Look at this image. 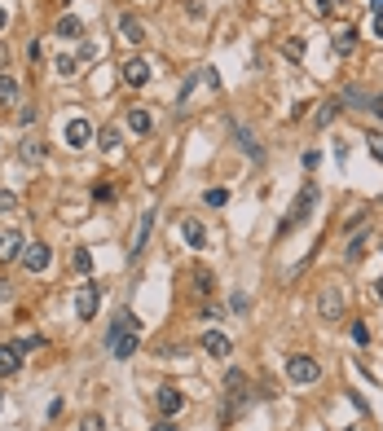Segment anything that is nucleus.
<instances>
[{
    "mask_svg": "<svg viewBox=\"0 0 383 431\" xmlns=\"http://www.w3.org/2000/svg\"><path fill=\"white\" fill-rule=\"evenodd\" d=\"M318 198H322V190H318V185H313V180H309V185L295 194V203H291V211H287V220L278 225V238H287L291 229H299V225H304V220H309V211L318 207Z\"/></svg>",
    "mask_w": 383,
    "mask_h": 431,
    "instance_id": "nucleus-1",
    "label": "nucleus"
},
{
    "mask_svg": "<svg viewBox=\"0 0 383 431\" xmlns=\"http://www.w3.org/2000/svg\"><path fill=\"white\" fill-rule=\"evenodd\" d=\"M287 378H291V383H299V387H309V383H318V378H322V366L313 357L295 352V357H287Z\"/></svg>",
    "mask_w": 383,
    "mask_h": 431,
    "instance_id": "nucleus-2",
    "label": "nucleus"
},
{
    "mask_svg": "<svg viewBox=\"0 0 383 431\" xmlns=\"http://www.w3.org/2000/svg\"><path fill=\"white\" fill-rule=\"evenodd\" d=\"M318 317H322V321H344V295H339V286H322V295H318Z\"/></svg>",
    "mask_w": 383,
    "mask_h": 431,
    "instance_id": "nucleus-3",
    "label": "nucleus"
},
{
    "mask_svg": "<svg viewBox=\"0 0 383 431\" xmlns=\"http://www.w3.org/2000/svg\"><path fill=\"white\" fill-rule=\"evenodd\" d=\"M106 352H110L115 361L137 357V330H119V335H106Z\"/></svg>",
    "mask_w": 383,
    "mask_h": 431,
    "instance_id": "nucleus-4",
    "label": "nucleus"
},
{
    "mask_svg": "<svg viewBox=\"0 0 383 431\" xmlns=\"http://www.w3.org/2000/svg\"><path fill=\"white\" fill-rule=\"evenodd\" d=\"M48 260H53V256H48V246H44V242L22 246V269H27V273H44V269H48Z\"/></svg>",
    "mask_w": 383,
    "mask_h": 431,
    "instance_id": "nucleus-5",
    "label": "nucleus"
},
{
    "mask_svg": "<svg viewBox=\"0 0 383 431\" xmlns=\"http://www.w3.org/2000/svg\"><path fill=\"white\" fill-rule=\"evenodd\" d=\"M22 370V343H0V378H13Z\"/></svg>",
    "mask_w": 383,
    "mask_h": 431,
    "instance_id": "nucleus-6",
    "label": "nucleus"
},
{
    "mask_svg": "<svg viewBox=\"0 0 383 431\" xmlns=\"http://www.w3.org/2000/svg\"><path fill=\"white\" fill-rule=\"evenodd\" d=\"M75 312H79V321L97 317V286H93V281H84V286L75 291Z\"/></svg>",
    "mask_w": 383,
    "mask_h": 431,
    "instance_id": "nucleus-7",
    "label": "nucleus"
},
{
    "mask_svg": "<svg viewBox=\"0 0 383 431\" xmlns=\"http://www.w3.org/2000/svg\"><path fill=\"white\" fill-rule=\"evenodd\" d=\"M155 401H159V409H163V418H176V413L186 409V392H181V387H159Z\"/></svg>",
    "mask_w": 383,
    "mask_h": 431,
    "instance_id": "nucleus-8",
    "label": "nucleus"
},
{
    "mask_svg": "<svg viewBox=\"0 0 383 431\" xmlns=\"http://www.w3.org/2000/svg\"><path fill=\"white\" fill-rule=\"evenodd\" d=\"M89 141H93V124L89 119H71V124H66V145H71V150H84Z\"/></svg>",
    "mask_w": 383,
    "mask_h": 431,
    "instance_id": "nucleus-9",
    "label": "nucleus"
},
{
    "mask_svg": "<svg viewBox=\"0 0 383 431\" xmlns=\"http://www.w3.org/2000/svg\"><path fill=\"white\" fill-rule=\"evenodd\" d=\"M22 234H18V229H0V260H18L22 256Z\"/></svg>",
    "mask_w": 383,
    "mask_h": 431,
    "instance_id": "nucleus-10",
    "label": "nucleus"
},
{
    "mask_svg": "<svg viewBox=\"0 0 383 431\" xmlns=\"http://www.w3.org/2000/svg\"><path fill=\"white\" fill-rule=\"evenodd\" d=\"M203 352L207 357H229V352H234V343H229L221 330H203Z\"/></svg>",
    "mask_w": 383,
    "mask_h": 431,
    "instance_id": "nucleus-11",
    "label": "nucleus"
},
{
    "mask_svg": "<svg viewBox=\"0 0 383 431\" xmlns=\"http://www.w3.org/2000/svg\"><path fill=\"white\" fill-rule=\"evenodd\" d=\"M124 84H132V88H141V84H150V62H141V58H132V62H124Z\"/></svg>",
    "mask_w": 383,
    "mask_h": 431,
    "instance_id": "nucleus-12",
    "label": "nucleus"
},
{
    "mask_svg": "<svg viewBox=\"0 0 383 431\" xmlns=\"http://www.w3.org/2000/svg\"><path fill=\"white\" fill-rule=\"evenodd\" d=\"M181 238H186L194 251L198 246H207V229H203V220H194V216H186V220H181Z\"/></svg>",
    "mask_w": 383,
    "mask_h": 431,
    "instance_id": "nucleus-13",
    "label": "nucleus"
},
{
    "mask_svg": "<svg viewBox=\"0 0 383 431\" xmlns=\"http://www.w3.org/2000/svg\"><path fill=\"white\" fill-rule=\"evenodd\" d=\"M53 31H58L62 40H79V36H84V22H79L75 13H62V18H58V27H53Z\"/></svg>",
    "mask_w": 383,
    "mask_h": 431,
    "instance_id": "nucleus-14",
    "label": "nucleus"
},
{
    "mask_svg": "<svg viewBox=\"0 0 383 431\" xmlns=\"http://www.w3.org/2000/svg\"><path fill=\"white\" fill-rule=\"evenodd\" d=\"M128 128L137 132V137H145V132L155 128V119H150V110H145V106H132V110H128Z\"/></svg>",
    "mask_w": 383,
    "mask_h": 431,
    "instance_id": "nucleus-15",
    "label": "nucleus"
},
{
    "mask_svg": "<svg viewBox=\"0 0 383 431\" xmlns=\"http://www.w3.org/2000/svg\"><path fill=\"white\" fill-rule=\"evenodd\" d=\"M119 36H124L128 44H141V40H145V27L132 18V13H124V18H119Z\"/></svg>",
    "mask_w": 383,
    "mask_h": 431,
    "instance_id": "nucleus-16",
    "label": "nucleus"
},
{
    "mask_svg": "<svg viewBox=\"0 0 383 431\" xmlns=\"http://www.w3.org/2000/svg\"><path fill=\"white\" fill-rule=\"evenodd\" d=\"M150 229H155V211H145V216H141L137 234H132V251H145V242H150Z\"/></svg>",
    "mask_w": 383,
    "mask_h": 431,
    "instance_id": "nucleus-17",
    "label": "nucleus"
},
{
    "mask_svg": "<svg viewBox=\"0 0 383 431\" xmlns=\"http://www.w3.org/2000/svg\"><path fill=\"white\" fill-rule=\"evenodd\" d=\"M339 110H344V102H339V97H335V102H326V106L318 110V119H313V128H330V124L339 119Z\"/></svg>",
    "mask_w": 383,
    "mask_h": 431,
    "instance_id": "nucleus-18",
    "label": "nucleus"
},
{
    "mask_svg": "<svg viewBox=\"0 0 383 431\" xmlns=\"http://www.w3.org/2000/svg\"><path fill=\"white\" fill-rule=\"evenodd\" d=\"M353 40H357V31L353 27H335V53H353Z\"/></svg>",
    "mask_w": 383,
    "mask_h": 431,
    "instance_id": "nucleus-19",
    "label": "nucleus"
},
{
    "mask_svg": "<svg viewBox=\"0 0 383 431\" xmlns=\"http://www.w3.org/2000/svg\"><path fill=\"white\" fill-rule=\"evenodd\" d=\"M13 102H18V79L0 75V106H13Z\"/></svg>",
    "mask_w": 383,
    "mask_h": 431,
    "instance_id": "nucleus-20",
    "label": "nucleus"
},
{
    "mask_svg": "<svg viewBox=\"0 0 383 431\" xmlns=\"http://www.w3.org/2000/svg\"><path fill=\"white\" fill-rule=\"evenodd\" d=\"M119 330H137V317H132L128 308H119V312H115V321H110V330H106V335H119Z\"/></svg>",
    "mask_w": 383,
    "mask_h": 431,
    "instance_id": "nucleus-21",
    "label": "nucleus"
},
{
    "mask_svg": "<svg viewBox=\"0 0 383 431\" xmlns=\"http://www.w3.org/2000/svg\"><path fill=\"white\" fill-rule=\"evenodd\" d=\"M234 137H238V145H242V150H247V154H252L256 163L264 159V154H260V145H256V137H252V132H247V128H234Z\"/></svg>",
    "mask_w": 383,
    "mask_h": 431,
    "instance_id": "nucleus-22",
    "label": "nucleus"
},
{
    "mask_svg": "<svg viewBox=\"0 0 383 431\" xmlns=\"http://www.w3.org/2000/svg\"><path fill=\"white\" fill-rule=\"evenodd\" d=\"M212 286H216V277H212L207 269H194V291H198V295H212Z\"/></svg>",
    "mask_w": 383,
    "mask_h": 431,
    "instance_id": "nucleus-23",
    "label": "nucleus"
},
{
    "mask_svg": "<svg viewBox=\"0 0 383 431\" xmlns=\"http://www.w3.org/2000/svg\"><path fill=\"white\" fill-rule=\"evenodd\" d=\"M198 79H203V71H190V75H186V84H181V97H176V106H186V102H190V93H194V84H198Z\"/></svg>",
    "mask_w": 383,
    "mask_h": 431,
    "instance_id": "nucleus-24",
    "label": "nucleus"
},
{
    "mask_svg": "<svg viewBox=\"0 0 383 431\" xmlns=\"http://www.w3.org/2000/svg\"><path fill=\"white\" fill-rule=\"evenodd\" d=\"M79 431H106V418L102 413H84V418H79Z\"/></svg>",
    "mask_w": 383,
    "mask_h": 431,
    "instance_id": "nucleus-25",
    "label": "nucleus"
},
{
    "mask_svg": "<svg viewBox=\"0 0 383 431\" xmlns=\"http://www.w3.org/2000/svg\"><path fill=\"white\" fill-rule=\"evenodd\" d=\"M13 211H18V194L0 190V216H13Z\"/></svg>",
    "mask_w": 383,
    "mask_h": 431,
    "instance_id": "nucleus-26",
    "label": "nucleus"
},
{
    "mask_svg": "<svg viewBox=\"0 0 383 431\" xmlns=\"http://www.w3.org/2000/svg\"><path fill=\"white\" fill-rule=\"evenodd\" d=\"M203 203H207V207H225V203H229V194H225V190H207V194H203Z\"/></svg>",
    "mask_w": 383,
    "mask_h": 431,
    "instance_id": "nucleus-27",
    "label": "nucleus"
},
{
    "mask_svg": "<svg viewBox=\"0 0 383 431\" xmlns=\"http://www.w3.org/2000/svg\"><path fill=\"white\" fill-rule=\"evenodd\" d=\"M282 48H287V58H291V62H299V58H304V40H295V36H291L287 44H282Z\"/></svg>",
    "mask_w": 383,
    "mask_h": 431,
    "instance_id": "nucleus-28",
    "label": "nucleus"
},
{
    "mask_svg": "<svg viewBox=\"0 0 383 431\" xmlns=\"http://www.w3.org/2000/svg\"><path fill=\"white\" fill-rule=\"evenodd\" d=\"M71 264H75V273H89V269H93V256H89V251H75Z\"/></svg>",
    "mask_w": 383,
    "mask_h": 431,
    "instance_id": "nucleus-29",
    "label": "nucleus"
},
{
    "mask_svg": "<svg viewBox=\"0 0 383 431\" xmlns=\"http://www.w3.org/2000/svg\"><path fill=\"white\" fill-rule=\"evenodd\" d=\"M365 145H370V154L383 163V132H370V137H365Z\"/></svg>",
    "mask_w": 383,
    "mask_h": 431,
    "instance_id": "nucleus-30",
    "label": "nucleus"
},
{
    "mask_svg": "<svg viewBox=\"0 0 383 431\" xmlns=\"http://www.w3.org/2000/svg\"><path fill=\"white\" fill-rule=\"evenodd\" d=\"M22 159H27V163H40V159H44V150H40L36 141H27V145H22Z\"/></svg>",
    "mask_w": 383,
    "mask_h": 431,
    "instance_id": "nucleus-31",
    "label": "nucleus"
},
{
    "mask_svg": "<svg viewBox=\"0 0 383 431\" xmlns=\"http://www.w3.org/2000/svg\"><path fill=\"white\" fill-rule=\"evenodd\" d=\"M58 75H75V58H71V53L58 58Z\"/></svg>",
    "mask_w": 383,
    "mask_h": 431,
    "instance_id": "nucleus-32",
    "label": "nucleus"
},
{
    "mask_svg": "<svg viewBox=\"0 0 383 431\" xmlns=\"http://www.w3.org/2000/svg\"><path fill=\"white\" fill-rule=\"evenodd\" d=\"M102 145H106V150H115V145H119V132H115V128H102Z\"/></svg>",
    "mask_w": 383,
    "mask_h": 431,
    "instance_id": "nucleus-33",
    "label": "nucleus"
},
{
    "mask_svg": "<svg viewBox=\"0 0 383 431\" xmlns=\"http://www.w3.org/2000/svg\"><path fill=\"white\" fill-rule=\"evenodd\" d=\"M229 308H234V312H247V308H252V300H247V295L238 291V295H234V300H229Z\"/></svg>",
    "mask_w": 383,
    "mask_h": 431,
    "instance_id": "nucleus-34",
    "label": "nucleus"
},
{
    "mask_svg": "<svg viewBox=\"0 0 383 431\" xmlns=\"http://www.w3.org/2000/svg\"><path fill=\"white\" fill-rule=\"evenodd\" d=\"M36 347H44V339H40V335H31V339H22V352H36Z\"/></svg>",
    "mask_w": 383,
    "mask_h": 431,
    "instance_id": "nucleus-35",
    "label": "nucleus"
},
{
    "mask_svg": "<svg viewBox=\"0 0 383 431\" xmlns=\"http://www.w3.org/2000/svg\"><path fill=\"white\" fill-rule=\"evenodd\" d=\"M313 5H318V13H330V9H335V0H313Z\"/></svg>",
    "mask_w": 383,
    "mask_h": 431,
    "instance_id": "nucleus-36",
    "label": "nucleus"
},
{
    "mask_svg": "<svg viewBox=\"0 0 383 431\" xmlns=\"http://www.w3.org/2000/svg\"><path fill=\"white\" fill-rule=\"evenodd\" d=\"M155 431H181V427H172V418H163V423H159Z\"/></svg>",
    "mask_w": 383,
    "mask_h": 431,
    "instance_id": "nucleus-37",
    "label": "nucleus"
},
{
    "mask_svg": "<svg viewBox=\"0 0 383 431\" xmlns=\"http://www.w3.org/2000/svg\"><path fill=\"white\" fill-rule=\"evenodd\" d=\"M370 110H375V114H383V93H379V97H375V102H370Z\"/></svg>",
    "mask_w": 383,
    "mask_h": 431,
    "instance_id": "nucleus-38",
    "label": "nucleus"
},
{
    "mask_svg": "<svg viewBox=\"0 0 383 431\" xmlns=\"http://www.w3.org/2000/svg\"><path fill=\"white\" fill-rule=\"evenodd\" d=\"M9 300V281H0V304H5Z\"/></svg>",
    "mask_w": 383,
    "mask_h": 431,
    "instance_id": "nucleus-39",
    "label": "nucleus"
},
{
    "mask_svg": "<svg viewBox=\"0 0 383 431\" xmlns=\"http://www.w3.org/2000/svg\"><path fill=\"white\" fill-rule=\"evenodd\" d=\"M5 62H9V48H5V44H0V71H5Z\"/></svg>",
    "mask_w": 383,
    "mask_h": 431,
    "instance_id": "nucleus-40",
    "label": "nucleus"
},
{
    "mask_svg": "<svg viewBox=\"0 0 383 431\" xmlns=\"http://www.w3.org/2000/svg\"><path fill=\"white\" fill-rule=\"evenodd\" d=\"M375 36L383 40V13H379V18H375Z\"/></svg>",
    "mask_w": 383,
    "mask_h": 431,
    "instance_id": "nucleus-41",
    "label": "nucleus"
},
{
    "mask_svg": "<svg viewBox=\"0 0 383 431\" xmlns=\"http://www.w3.org/2000/svg\"><path fill=\"white\" fill-rule=\"evenodd\" d=\"M375 295H379V304H383V277H379V281H375Z\"/></svg>",
    "mask_w": 383,
    "mask_h": 431,
    "instance_id": "nucleus-42",
    "label": "nucleus"
},
{
    "mask_svg": "<svg viewBox=\"0 0 383 431\" xmlns=\"http://www.w3.org/2000/svg\"><path fill=\"white\" fill-rule=\"evenodd\" d=\"M370 9H375V13H383V0H370Z\"/></svg>",
    "mask_w": 383,
    "mask_h": 431,
    "instance_id": "nucleus-43",
    "label": "nucleus"
},
{
    "mask_svg": "<svg viewBox=\"0 0 383 431\" xmlns=\"http://www.w3.org/2000/svg\"><path fill=\"white\" fill-rule=\"evenodd\" d=\"M5 22H9V13H5V9H0V31H5Z\"/></svg>",
    "mask_w": 383,
    "mask_h": 431,
    "instance_id": "nucleus-44",
    "label": "nucleus"
},
{
    "mask_svg": "<svg viewBox=\"0 0 383 431\" xmlns=\"http://www.w3.org/2000/svg\"><path fill=\"white\" fill-rule=\"evenodd\" d=\"M379 251H383V234H379Z\"/></svg>",
    "mask_w": 383,
    "mask_h": 431,
    "instance_id": "nucleus-45",
    "label": "nucleus"
},
{
    "mask_svg": "<svg viewBox=\"0 0 383 431\" xmlns=\"http://www.w3.org/2000/svg\"><path fill=\"white\" fill-rule=\"evenodd\" d=\"M348 431H361V427H348Z\"/></svg>",
    "mask_w": 383,
    "mask_h": 431,
    "instance_id": "nucleus-46",
    "label": "nucleus"
},
{
    "mask_svg": "<svg viewBox=\"0 0 383 431\" xmlns=\"http://www.w3.org/2000/svg\"><path fill=\"white\" fill-rule=\"evenodd\" d=\"M0 405H5V396H0Z\"/></svg>",
    "mask_w": 383,
    "mask_h": 431,
    "instance_id": "nucleus-47",
    "label": "nucleus"
}]
</instances>
